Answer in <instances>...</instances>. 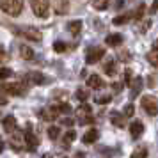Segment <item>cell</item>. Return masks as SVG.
I'll use <instances>...</instances> for the list:
<instances>
[{
	"instance_id": "6da1fadb",
	"label": "cell",
	"mask_w": 158,
	"mask_h": 158,
	"mask_svg": "<svg viewBox=\"0 0 158 158\" xmlns=\"http://www.w3.org/2000/svg\"><path fill=\"white\" fill-rule=\"evenodd\" d=\"M0 9L9 16H18L23 11V0H0Z\"/></svg>"
},
{
	"instance_id": "7a4b0ae2",
	"label": "cell",
	"mask_w": 158,
	"mask_h": 158,
	"mask_svg": "<svg viewBox=\"0 0 158 158\" xmlns=\"http://www.w3.org/2000/svg\"><path fill=\"white\" fill-rule=\"evenodd\" d=\"M34 15L39 18H46L50 15V0H30Z\"/></svg>"
},
{
	"instance_id": "3957f363",
	"label": "cell",
	"mask_w": 158,
	"mask_h": 158,
	"mask_svg": "<svg viewBox=\"0 0 158 158\" xmlns=\"http://www.w3.org/2000/svg\"><path fill=\"white\" fill-rule=\"evenodd\" d=\"M11 148L16 151H22V149H27V142H25V131H20L16 130L11 133Z\"/></svg>"
},
{
	"instance_id": "277c9868",
	"label": "cell",
	"mask_w": 158,
	"mask_h": 158,
	"mask_svg": "<svg viewBox=\"0 0 158 158\" xmlns=\"http://www.w3.org/2000/svg\"><path fill=\"white\" fill-rule=\"evenodd\" d=\"M0 89H2L4 93L11 94V96H23L27 87L23 85V84H20V82H13V84H2Z\"/></svg>"
},
{
	"instance_id": "5b68a950",
	"label": "cell",
	"mask_w": 158,
	"mask_h": 158,
	"mask_svg": "<svg viewBox=\"0 0 158 158\" xmlns=\"http://www.w3.org/2000/svg\"><path fill=\"white\" fill-rule=\"evenodd\" d=\"M105 55V48H98V46H93V48H89L85 53V62L87 64H96V62H100V59Z\"/></svg>"
},
{
	"instance_id": "8992f818",
	"label": "cell",
	"mask_w": 158,
	"mask_h": 158,
	"mask_svg": "<svg viewBox=\"0 0 158 158\" xmlns=\"http://www.w3.org/2000/svg\"><path fill=\"white\" fill-rule=\"evenodd\" d=\"M142 108H144V110H146L149 115H156V112H158L156 101L153 100L151 96H142Z\"/></svg>"
},
{
	"instance_id": "52a82bcc",
	"label": "cell",
	"mask_w": 158,
	"mask_h": 158,
	"mask_svg": "<svg viewBox=\"0 0 158 158\" xmlns=\"http://www.w3.org/2000/svg\"><path fill=\"white\" fill-rule=\"evenodd\" d=\"M2 126H4V130L11 135L13 131L18 130V123H16V119L13 117V115H7V117H4V119H2Z\"/></svg>"
},
{
	"instance_id": "ba28073f",
	"label": "cell",
	"mask_w": 158,
	"mask_h": 158,
	"mask_svg": "<svg viewBox=\"0 0 158 158\" xmlns=\"http://www.w3.org/2000/svg\"><path fill=\"white\" fill-rule=\"evenodd\" d=\"M25 142H27V149L34 151L39 146V139H37L32 131H25Z\"/></svg>"
},
{
	"instance_id": "9c48e42d",
	"label": "cell",
	"mask_w": 158,
	"mask_h": 158,
	"mask_svg": "<svg viewBox=\"0 0 158 158\" xmlns=\"http://www.w3.org/2000/svg\"><path fill=\"white\" fill-rule=\"evenodd\" d=\"M142 131H144V124L140 121H133L131 124H130V133H131L133 139H139Z\"/></svg>"
},
{
	"instance_id": "30bf717a",
	"label": "cell",
	"mask_w": 158,
	"mask_h": 158,
	"mask_svg": "<svg viewBox=\"0 0 158 158\" xmlns=\"http://www.w3.org/2000/svg\"><path fill=\"white\" fill-rule=\"evenodd\" d=\"M87 85L93 87V89H101V87L105 85V82L100 78V75H91V77L87 78Z\"/></svg>"
},
{
	"instance_id": "8fae6325",
	"label": "cell",
	"mask_w": 158,
	"mask_h": 158,
	"mask_svg": "<svg viewBox=\"0 0 158 158\" xmlns=\"http://www.w3.org/2000/svg\"><path fill=\"white\" fill-rule=\"evenodd\" d=\"M148 60H149L151 66H156L158 68V43L153 44V50L148 53Z\"/></svg>"
},
{
	"instance_id": "7c38bea8",
	"label": "cell",
	"mask_w": 158,
	"mask_h": 158,
	"mask_svg": "<svg viewBox=\"0 0 158 158\" xmlns=\"http://www.w3.org/2000/svg\"><path fill=\"white\" fill-rule=\"evenodd\" d=\"M98 137H100V133H98V130H89L85 135H84V144H93V142H96L98 140Z\"/></svg>"
},
{
	"instance_id": "4fadbf2b",
	"label": "cell",
	"mask_w": 158,
	"mask_h": 158,
	"mask_svg": "<svg viewBox=\"0 0 158 158\" xmlns=\"http://www.w3.org/2000/svg\"><path fill=\"white\" fill-rule=\"evenodd\" d=\"M22 36L29 37V39H34V41H41V34L37 32L36 29H22Z\"/></svg>"
},
{
	"instance_id": "5bb4252c",
	"label": "cell",
	"mask_w": 158,
	"mask_h": 158,
	"mask_svg": "<svg viewBox=\"0 0 158 158\" xmlns=\"http://www.w3.org/2000/svg\"><path fill=\"white\" fill-rule=\"evenodd\" d=\"M68 30L71 32L73 36L80 34V30H82V22H80V20H73V22H69L68 23Z\"/></svg>"
},
{
	"instance_id": "9a60e30c",
	"label": "cell",
	"mask_w": 158,
	"mask_h": 158,
	"mask_svg": "<svg viewBox=\"0 0 158 158\" xmlns=\"http://www.w3.org/2000/svg\"><path fill=\"white\" fill-rule=\"evenodd\" d=\"M105 43H107L108 46H119V44L123 43V37L119 36V34H110V36H107Z\"/></svg>"
},
{
	"instance_id": "2e32d148",
	"label": "cell",
	"mask_w": 158,
	"mask_h": 158,
	"mask_svg": "<svg viewBox=\"0 0 158 158\" xmlns=\"http://www.w3.org/2000/svg\"><path fill=\"white\" fill-rule=\"evenodd\" d=\"M27 82H30V84H43L44 82V77L41 75V73H30V75H27Z\"/></svg>"
},
{
	"instance_id": "e0dca14e",
	"label": "cell",
	"mask_w": 158,
	"mask_h": 158,
	"mask_svg": "<svg viewBox=\"0 0 158 158\" xmlns=\"http://www.w3.org/2000/svg\"><path fill=\"white\" fill-rule=\"evenodd\" d=\"M20 55H22L25 60H30V59H34V52H32V48H29V46H22V48H20Z\"/></svg>"
},
{
	"instance_id": "ac0fdd59",
	"label": "cell",
	"mask_w": 158,
	"mask_h": 158,
	"mask_svg": "<svg viewBox=\"0 0 158 158\" xmlns=\"http://www.w3.org/2000/svg\"><path fill=\"white\" fill-rule=\"evenodd\" d=\"M112 123H114L115 126H119V128H123L126 123H124V115L117 114V112H112Z\"/></svg>"
},
{
	"instance_id": "d6986e66",
	"label": "cell",
	"mask_w": 158,
	"mask_h": 158,
	"mask_svg": "<svg viewBox=\"0 0 158 158\" xmlns=\"http://www.w3.org/2000/svg\"><path fill=\"white\" fill-rule=\"evenodd\" d=\"M93 6H94V9H98V11H105V9L110 6V0H93Z\"/></svg>"
},
{
	"instance_id": "ffe728a7",
	"label": "cell",
	"mask_w": 158,
	"mask_h": 158,
	"mask_svg": "<svg viewBox=\"0 0 158 158\" xmlns=\"http://www.w3.org/2000/svg\"><path fill=\"white\" fill-rule=\"evenodd\" d=\"M77 115H78L80 119H82V117H85V115H91V107L85 105V103H84V105H80L78 110H77Z\"/></svg>"
},
{
	"instance_id": "44dd1931",
	"label": "cell",
	"mask_w": 158,
	"mask_h": 158,
	"mask_svg": "<svg viewBox=\"0 0 158 158\" xmlns=\"http://www.w3.org/2000/svg\"><path fill=\"white\" fill-rule=\"evenodd\" d=\"M115 71H117V66H115L114 60H110V62L105 66V73H107V75H110V77H114Z\"/></svg>"
},
{
	"instance_id": "7402d4cb",
	"label": "cell",
	"mask_w": 158,
	"mask_h": 158,
	"mask_svg": "<svg viewBox=\"0 0 158 158\" xmlns=\"http://www.w3.org/2000/svg\"><path fill=\"white\" fill-rule=\"evenodd\" d=\"M140 85H142V78H135L133 82V87H131V96H137L139 91H140Z\"/></svg>"
},
{
	"instance_id": "603a6c76",
	"label": "cell",
	"mask_w": 158,
	"mask_h": 158,
	"mask_svg": "<svg viewBox=\"0 0 158 158\" xmlns=\"http://www.w3.org/2000/svg\"><path fill=\"white\" fill-rule=\"evenodd\" d=\"M77 139V133H75V130H69V131H66V135H64V144L68 146L69 142H73Z\"/></svg>"
},
{
	"instance_id": "cb8c5ba5",
	"label": "cell",
	"mask_w": 158,
	"mask_h": 158,
	"mask_svg": "<svg viewBox=\"0 0 158 158\" xmlns=\"http://www.w3.org/2000/svg\"><path fill=\"white\" fill-rule=\"evenodd\" d=\"M59 133H60V130H59L57 126H50V128H48V137H50L52 140L59 139Z\"/></svg>"
},
{
	"instance_id": "d4e9b609",
	"label": "cell",
	"mask_w": 158,
	"mask_h": 158,
	"mask_svg": "<svg viewBox=\"0 0 158 158\" xmlns=\"http://www.w3.org/2000/svg\"><path fill=\"white\" fill-rule=\"evenodd\" d=\"M9 77H13V69L11 68H0V80L9 78Z\"/></svg>"
},
{
	"instance_id": "484cf974",
	"label": "cell",
	"mask_w": 158,
	"mask_h": 158,
	"mask_svg": "<svg viewBox=\"0 0 158 158\" xmlns=\"http://www.w3.org/2000/svg\"><path fill=\"white\" fill-rule=\"evenodd\" d=\"M144 13H146V7H144V4H140V6H139V9L135 11V15H133V18H135V20H142Z\"/></svg>"
},
{
	"instance_id": "4316f807",
	"label": "cell",
	"mask_w": 158,
	"mask_h": 158,
	"mask_svg": "<svg viewBox=\"0 0 158 158\" xmlns=\"http://www.w3.org/2000/svg\"><path fill=\"white\" fill-rule=\"evenodd\" d=\"M66 6H68V2H66V0H59L55 11H57V13H66V11H68V7H66Z\"/></svg>"
},
{
	"instance_id": "83f0119b",
	"label": "cell",
	"mask_w": 158,
	"mask_h": 158,
	"mask_svg": "<svg viewBox=\"0 0 158 158\" xmlns=\"http://www.w3.org/2000/svg\"><path fill=\"white\" fill-rule=\"evenodd\" d=\"M87 98H89V93H87V91H84V89H78V91H77V100L85 101Z\"/></svg>"
},
{
	"instance_id": "f1b7e54d",
	"label": "cell",
	"mask_w": 158,
	"mask_h": 158,
	"mask_svg": "<svg viewBox=\"0 0 158 158\" xmlns=\"http://www.w3.org/2000/svg\"><path fill=\"white\" fill-rule=\"evenodd\" d=\"M53 50L59 52V53H62V52L66 50V43H62V41H55V43H53Z\"/></svg>"
},
{
	"instance_id": "f546056e",
	"label": "cell",
	"mask_w": 158,
	"mask_h": 158,
	"mask_svg": "<svg viewBox=\"0 0 158 158\" xmlns=\"http://www.w3.org/2000/svg\"><path fill=\"white\" fill-rule=\"evenodd\" d=\"M128 22V15H121V16H117L114 20V23L115 25H123V23H126Z\"/></svg>"
},
{
	"instance_id": "4dcf8cb0",
	"label": "cell",
	"mask_w": 158,
	"mask_h": 158,
	"mask_svg": "<svg viewBox=\"0 0 158 158\" xmlns=\"http://www.w3.org/2000/svg\"><path fill=\"white\" fill-rule=\"evenodd\" d=\"M59 112H62V114H69L71 112V107L69 105H66V103H62V105H57Z\"/></svg>"
},
{
	"instance_id": "1f68e13d",
	"label": "cell",
	"mask_w": 158,
	"mask_h": 158,
	"mask_svg": "<svg viewBox=\"0 0 158 158\" xmlns=\"http://www.w3.org/2000/svg\"><path fill=\"white\" fill-rule=\"evenodd\" d=\"M133 112H135L133 105H126V107H124V112H123V114L126 115V117H131V115H133Z\"/></svg>"
},
{
	"instance_id": "d6a6232c",
	"label": "cell",
	"mask_w": 158,
	"mask_h": 158,
	"mask_svg": "<svg viewBox=\"0 0 158 158\" xmlns=\"http://www.w3.org/2000/svg\"><path fill=\"white\" fill-rule=\"evenodd\" d=\"M124 84H126V85L131 84V69H126V71H124Z\"/></svg>"
},
{
	"instance_id": "836d02e7",
	"label": "cell",
	"mask_w": 158,
	"mask_h": 158,
	"mask_svg": "<svg viewBox=\"0 0 158 158\" xmlns=\"http://www.w3.org/2000/svg\"><path fill=\"white\" fill-rule=\"evenodd\" d=\"M110 101V94L107 96H96V103H108Z\"/></svg>"
},
{
	"instance_id": "e575fe53",
	"label": "cell",
	"mask_w": 158,
	"mask_h": 158,
	"mask_svg": "<svg viewBox=\"0 0 158 158\" xmlns=\"http://www.w3.org/2000/svg\"><path fill=\"white\" fill-rule=\"evenodd\" d=\"M133 156H148V151L146 149H137L135 153H133Z\"/></svg>"
},
{
	"instance_id": "d590c367",
	"label": "cell",
	"mask_w": 158,
	"mask_h": 158,
	"mask_svg": "<svg viewBox=\"0 0 158 158\" xmlns=\"http://www.w3.org/2000/svg\"><path fill=\"white\" fill-rule=\"evenodd\" d=\"M156 11H158V0H155L153 6H151V9H149V13H156Z\"/></svg>"
},
{
	"instance_id": "8d00e7d4",
	"label": "cell",
	"mask_w": 158,
	"mask_h": 158,
	"mask_svg": "<svg viewBox=\"0 0 158 158\" xmlns=\"http://www.w3.org/2000/svg\"><path fill=\"white\" fill-rule=\"evenodd\" d=\"M121 84H112V89H115V93H119V91H121Z\"/></svg>"
},
{
	"instance_id": "74e56055",
	"label": "cell",
	"mask_w": 158,
	"mask_h": 158,
	"mask_svg": "<svg viewBox=\"0 0 158 158\" xmlns=\"http://www.w3.org/2000/svg\"><path fill=\"white\" fill-rule=\"evenodd\" d=\"M4 105H7V100L4 96H0V107H4Z\"/></svg>"
},
{
	"instance_id": "f35d334b",
	"label": "cell",
	"mask_w": 158,
	"mask_h": 158,
	"mask_svg": "<svg viewBox=\"0 0 158 158\" xmlns=\"http://www.w3.org/2000/svg\"><path fill=\"white\" fill-rule=\"evenodd\" d=\"M62 123H64V124H68V126H71V124H73V119H64Z\"/></svg>"
},
{
	"instance_id": "ab89813d",
	"label": "cell",
	"mask_w": 158,
	"mask_h": 158,
	"mask_svg": "<svg viewBox=\"0 0 158 158\" xmlns=\"http://www.w3.org/2000/svg\"><path fill=\"white\" fill-rule=\"evenodd\" d=\"M4 149V142H2V140H0V151Z\"/></svg>"
},
{
	"instance_id": "60d3db41",
	"label": "cell",
	"mask_w": 158,
	"mask_h": 158,
	"mask_svg": "<svg viewBox=\"0 0 158 158\" xmlns=\"http://www.w3.org/2000/svg\"><path fill=\"white\" fill-rule=\"evenodd\" d=\"M0 57H4V50L2 48H0Z\"/></svg>"
}]
</instances>
